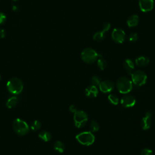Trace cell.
<instances>
[{"instance_id": "obj_8", "label": "cell", "mask_w": 155, "mask_h": 155, "mask_svg": "<svg viewBox=\"0 0 155 155\" xmlns=\"http://www.w3.org/2000/svg\"><path fill=\"white\" fill-rule=\"evenodd\" d=\"M111 38L115 42L122 44L126 38V35L122 29L115 28L111 33Z\"/></svg>"}, {"instance_id": "obj_12", "label": "cell", "mask_w": 155, "mask_h": 155, "mask_svg": "<svg viewBox=\"0 0 155 155\" xmlns=\"http://www.w3.org/2000/svg\"><path fill=\"white\" fill-rule=\"evenodd\" d=\"M99 87L100 90L102 92L107 93L113 91L114 88V82L110 80H105L104 81H101Z\"/></svg>"}, {"instance_id": "obj_7", "label": "cell", "mask_w": 155, "mask_h": 155, "mask_svg": "<svg viewBox=\"0 0 155 155\" xmlns=\"http://www.w3.org/2000/svg\"><path fill=\"white\" fill-rule=\"evenodd\" d=\"M73 119L76 127L78 128H81L87 124L88 121V115L82 110L76 111L74 113Z\"/></svg>"}, {"instance_id": "obj_27", "label": "cell", "mask_w": 155, "mask_h": 155, "mask_svg": "<svg viewBox=\"0 0 155 155\" xmlns=\"http://www.w3.org/2000/svg\"><path fill=\"white\" fill-rule=\"evenodd\" d=\"M140 155H153V151L147 148H143L140 152Z\"/></svg>"}, {"instance_id": "obj_33", "label": "cell", "mask_w": 155, "mask_h": 155, "mask_svg": "<svg viewBox=\"0 0 155 155\" xmlns=\"http://www.w3.org/2000/svg\"><path fill=\"white\" fill-rule=\"evenodd\" d=\"M13 1H18V0H13Z\"/></svg>"}, {"instance_id": "obj_21", "label": "cell", "mask_w": 155, "mask_h": 155, "mask_svg": "<svg viewBox=\"0 0 155 155\" xmlns=\"http://www.w3.org/2000/svg\"><path fill=\"white\" fill-rule=\"evenodd\" d=\"M106 32H105L104 30L100 31H97L96 33H95L93 35V39L96 41H101L102 40H103V39L105 37V33Z\"/></svg>"}, {"instance_id": "obj_1", "label": "cell", "mask_w": 155, "mask_h": 155, "mask_svg": "<svg viewBox=\"0 0 155 155\" xmlns=\"http://www.w3.org/2000/svg\"><path fill=\"white\" fill-rule=\"evenodd\" d=\"M24 85L22 81L18 78L10 79L7 82V88L8 91L13 94H19L23 90Z\"/></svg>"}, {"instance_id": "obj_14", "label": "cell", "mask_w": 155, "mask_h": 155, "mask_svg": "<svg viewBox=\"0 0 155 155\" xmlns=\"http://www.w3.org/2000/svg\"><path fill=\"white\" fill-rule=\"evenodd\" d=\"M149 58L145 56H140L137 58L135 60L136 64L139 67H145L149 64Z\"/></svg>"}, {"instance_id": "obj_18", "label": "cell", "mask_w": 155, "mask_h": 155, "mask_svg": "<svg viewBox=\"0 0 155 155\" xmlns=\"http://www.w3.org/2000/svg\"><path fill=\"white\" fill-rule=\"evenodd\" d=\"M53 148L56 151L60 153H63L65 150L64 144L60 140H57L56 142H54Z\"/></svg>"}, {"instance_id": "obj_10", "label": "cell", "mask_w": 155, "mask_h": 155, "mask_svg": "<svg viewBox=\"0 0 155 155\" xmlns=\"http://www.w3.org/2000/svg\"><path fill=\"white\" fill-rule=\"evenodd\" d=\"M151 117H152V113L150 111H147L146 113L145 114V116L142 117L140 122V125L143 130H147L151 127V124H152Z\"/></svg>"}, {"instance_id": "obj_24", "label": "cell", "mask_w": 155, "mask_h": 155, "mask_svg": "<svg viewBox=\"0 0 155 155\" xmlns=\"http://www.w3.org/2000/svg\"><path fill=\"white\" fill-rule=\"evenodd\" d=\"M101 82V78L97 75H94L93 76L91 79V84L92 85H94V86H99L100 83Z\"/></svg>"}, {"instance_id": "obj_29", "label": "cell", "mask_w": 155, "mask_h": 155, "mask_svg": "<svg viewBox=\"0 0 155 155\" xmlns=\"http://www.w3.org/2000/svg\"><path fill=\"white\" fill-rule=\"evenodd\" d=\"M111 27V24L109 22H107L105 23L102 28V30H104L105 32H107Z\"/></svg>"}, {"instance_id": "obj_32", "label": "cell", "mask_w": 155, "mask_h": 155, "mask_svg": "<svg viewBox=\"0 0 155 155\" xmlns=\"http://www.w3.org/2000/svg\"><path fill=\"white\" fill-rule=\"evenodd\" d=\"M12 10H13V11H15V12H17V11L19 10V8H18V7L16 6V5H13L12 6Z\"/></svg>"}, {"instance_id": "obj_4", "label": "cell", "mask_w": 155, "mask_h": 155, "mask_svg": "<svg viewBox=\"0 0 155 155\" xmlns=\"http://www.w3.org/2000/svg\"><path fill=\"white\" fill-rule=\"evenodd\" d=\"M13 128L15 132L19 136H24L29 131V127L27 122L19 118L14 120Z\"/></svg>"}, {"instance_id": "obj_19", "label": "cell", "mask_w": 155, "mask_h": 155, "mask_svg": "<svg viewBox=\"0 0 155 155\" xmlns=\"http://www.w3.org/2000/svg\"><path fill=\"white\" fill-rule=\"evenodd\" d=\"M39 137L42 139V140L45 141V142H48L49 141L51 138V134L47 131H41L39 134H38Z\"/></svg>"}, {"instance_id": "obj_6", "label": "cell", "mask_w": 155, "mask_h": 155, "mask_svg": "<svg viewBox=\"0 0 155 155\" xmlns=\"http://www.w3.org/2000/svg\"><path fill=\"white\" fill-rule=\"evenodd\" d=\"M132 82L137 85L141 86L144 85L147 82V76L145 72L141 70H136L131 73Z\"/></svg>"}, {"instance_id": "obj_13", "label": "cell", "mask_w": 155, "mask_h": 155, "mask_svg": "<svg viewBox=\"0 0 155 155\" xmlns=\"http://www.w3.org/2000/svg\"><path fill=\"white\" fill-rule=\"evenodd\" d=\"M85 93L88 97H96L98 94V90L96 86L90 85L85 90Z\"/></svg>"}, {"instance_id": "obj_26", "label": "cell", "mask_w": 155, "mask_h": 155, "mask_svg": "<svg viewBox=\"0 0 155 155\" xmlns=\"http://www.w3.org/2000/svg\"><path fill=\"white\" fill-rule=\"evenodd\" d=\"M137 39H138V35L136 33L133 32L130 34V35L128 36V40L130 42H136Z\"/></svg>"}, {"instance_id": "obj_3", "label": "cell", "mask_w": 155, "mask_h": 155, "mask_svg": "<svg viewBox=\"0 0 155 155\" xmlns=\"http://www.w3.org/2000/svg\"><path fill=\"white\" fill-rule=\"evenodd\" d=\"M81 56L84 62L87 64H92L102 55L98 54L96 50L91 48H86L82 50Z\"/></svg>"}, {"instance_id": "obj_22", "label": "cell", "mask_w": 155, "mask_h": 155, "mask_svg": "<svg viewBox=\"0 0 155 155\" xmlns=\"http://www.w3.org/2000/svg\"><path fill=\"white\" fill-rule=\"evenodd\" d=\"M108 101L113 105H117L119 102V97L115 94H110L108 96Z\"/></svg>"}, {"instance_id": "obj_20", "label": "cell", "mask_w": 155, "mask_h": 155, "mask_svg": "<svg viewBox=\"0 0 155 155\" xmlns=\"http://www.w3.org/2000/svg\"><path fill=\"white\" fill-rule=\"evenodd\" d=\"M97 65L101 70H103L107 67V61L101 56L99 58H98V59H97Z\"/></svg>"}, {"instance_id": "obj_25", "label": "cell", "mask_w": 155, "mask_h": 155, "mask_svg": "<svg viewBox=\"0 0 155 155\" xmlns=\"http://www.w3.org/2000/svg\"><path fill=\"white\" fill-rule=\"evenodd\" d=\"M90 128L92 132H95L98 131V130L99 129V125L97 121L93 120H91L90 122Z\"/></svg>"}, {"instance_id": "obj_31", "label": "cell", "mask_w": 155, "mask_h": 155, "mask_svg": "<svg viewBox=\"0 0 155 155\" xmlns=\"http://www.w3.org/2000/svg\"><path fill=\"white\" fill-rule=\"evenodd\" d=\"M5 36V30L2 28H0V38H4Z\"/></svg>"}, {"instance_id": "obj_16", "label": "cell", "mask_w": 155, "mask_h": 155, "mask_svg": "<svg viewBox=\"0 0 155 155\" xmlns=\"http://www.w3.org/2000/svg\"><path fill=\"white\" fill-rule=\"evenodd\" d=\"M124 67L128 72H131L134 68V64L130 59H126L124 62Z\"/></svg>"}, {"instance_id": "obj_17", "label": "cell", "mask_w": 155, "mask_h": 155, "mask_svg": "<svg viewBox=\"0 0 155 155\" xmlns=\"http://www.w3.org/2000/svg\"><path fill=\"white\" fill-rule=\"evenodd\" d=\"M19 102V99L16 96L10 97L6 102V106L8 108H12L15 107Z\"/></svg>"}, {"instance_id": "obj_11", "label": "cell", "mask_w": 155, "mask_h": 155, "mask_svg": "<svg viewBox=\"0 0 155 155\" xmlns=\"http://www.w3.org/2000/svg\"><path fill=\"white\" fill-rule=\"evenodd\" d=\"M139 6L142 12H148L154 7L153 0H139Z\"/></svg>"}, {"instance_id": "obj_2", "label": "cell", "mask_w": 155, "mask_h": 155, "mask_svg": "<svg viewBox=\"0 0 155 155\" xmlns=\"http://www.w3.org/2000/svg\"><path fill=\"white\" fill-rule=\"evenodd\" d=\"M116 87L120 93L127 94L133 88V82L128 78L120 77L116 81Z\"/></svg>"}, {"instance_id": "obj_15", "label": "cell", "mask_w": 155, "mask_h": 155, "mask_svg": "<svg viewBox=\"0 0 155 155\" xmlns=\"http://www.w3.org/2000/svg\"><path fill=\"white\" fill-rule=\"evenodd\" d=\"M139 22V16L137 15H132L130 16L127 21V24L129 27H136Z\"/></svg>"}, {"instance_id": "obj_30", "label": "cell", "mask_w": 155, "mask_h": 155, "mask_svg": "<svg viewBox=\"0 0 155 155\" xmlns=\"http://www.w3.org/2000/svg\"><path fill=\"white\" fill-rule=\"evenodd\" d=\"M69 110H70V111L71 113H75V112L77 111L75 105H71L70 107Z\"/></svg>"}, {"instance_id": "obj_9", "label": "cell", "mask_w": 155, "mask_h": 155, "mask_svg": "<svg viewBox=\"0 0 155 155\" xmlns=\"http://www.w3.org/2000/svg\"><path fill=\"white\" fill-rule=\"evenodd\" d=\"M136 98L131 94H125L120 99L121 105L125 108L133 107L136 104Z\"/></svg>"}, {"instance_id": "obj_28", "label": "cell", "mask_w": 155, "mask_h": 155, "mask_svg": "<svg viewBox=\"0 0 155 155\" xmlns=\"http://www.w3.org/2000/svg\"><path fill=\"white\" fill-rule=\"evenodd\" d=\"M5 19H6L5 15L3 13L0 12V25L4 24L5 21Z\"/></svg>"}, {"instance_id": "obj_5", "label": "cell", "mask_w": 155, "mask_h": 155, "mask_svg": "<svg viewBox=\"0 0 155 155\" xmlns=\"http://www.w3.org/2000/svg\"><path fill=\"white\" fill-rule=\"evenodd\" d=\"M76 139L81 144L88 146L94 143L95 136L91 131H83L77 134Z\"/></svg>"}, {"instance_id": "obj_23", "label": "cell", "mask_w": 155, "mask_h": 155, "mask_svg": "<svg viewBox=\"0 0 155 155\" xmlns=\"http://www.w3.org/2000/svg\"><path fill=\"white\" fill-rule=\"evenodd\" d=\"M41 127V123L40 122V121L38 120H34L30 126V128L31 129L32 131H36L38 130H39Z\"/></svg>"}, {"instance_id": "obj_34", "label": "cell", "mask_w": 155, "mask_h": 155, "mask_svg": "<svg viewBox=\"0 0 155 155\" xmlns=\"http://www.w3.org/2000/svg\"><path fill=\"white\" fill-rule=\"evenodd\" d=\"M0 80H1V75H0Z\"/></svg>"}]
</instances>
